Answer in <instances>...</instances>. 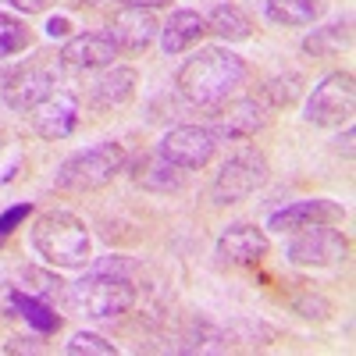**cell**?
<instances>
[{
    "mask_svg": "<svg viewBox=\"0 0 356 356\" xmlns=\"http://www.w3.org/2000/svg\"><path fill=\"white\" fill-rule=\"evenodd\" d=\"M243 82H246V61L225 47H203L175 75V89L196 107L228 104Z\"/></svg>",
    "mask_w": 356,
    "mask_h": 356,
    "instance_id": "cell-1",
    "label": "cell"
},
{
    "mask_svg": "<svg viewBox=\"0 0 356 356\" xmlns=\"http://www.w3.org/2000/svg\"><path fill=\"white\" fill-rule=\"evenodd\" d=\"M33 246L54 267H86L93 243H89L86 225L68 211H47L33 225Z\"/></svg>",
    "mask_w": 356,
    "mask_h": 356,
    "instance_id": "cell-2",
    "label": "cell"
},
{
    "mask_svg": "<svg viewBox=\"0 0 356 356\" xmlns=\"http://www.w3.org/2000/svg\"><path fill=\"white\" fill-rule=\"evenodd\" d=\"M72 296H75V303L97 321L122 317L136 307V285L114 260L104 264V267H93L89 275H82L72 285Z\"/></svg>",
    "mask_w": 356,
    "mask_h": 356,
    "instance_id": "cell-3",
    "label": "cell"
},
{
    "mask_svg": "<svg viewBox=\"0 0 356 356\" xmlns=\"http://www.w3.org/2000/svg\"><path fill=\"white\" fill-rule=\"evenodd\" d=\"M122 171H125V146L107 139V143L89 146V150L72 154L57 168L54 182H57V189H68V193H93V189L111 186Z\"/></svg>",
    "mask_w": 356,
    "mask_h": 356,
    "instance_id": "cell-4",
    "label": "cell"
},
{
    "mask_svg": "<svg viewBox=\"0 0 356 356\" xmlns=\"http://www.w3.org/2000/svg\"><path fill=\"white\" fill-rule=\"evenodd\" d=\"M267 171H271V164H267V157L257 150V146H246V150H235L221 171L214 175L211 182V196L218 207H232V203H243L246 196H253L264 182H267Z\"/></svg>",
    "mask_w": 356,
    "mask_h": 356,
    "instance_id": "cell-5",
    "label": "cell"
},
{
    "mask_svg": "<svg viewBox=\"0 0 356 356\" xmlns=\"http://www.w3.org/2000/svg\"><path fill=\"white\" fill-rule=\"evenodd\" d=\"M353 107H356V82L349 72H332L324 75L314 93L307 100V122L321 129H339L353 122Z\"/></svg>",
    "mask_w": 356,
    "mask_h": 356,
    "instance_id": "cell-6",
    "label": "cell"
},
{
    "mask_svg": "<svg viewBox=\"0 0 356 356\" xmlns=\"http://www.w3.org/2000/svg\"><path fill=\"white\" fill-rule=\"evenodd\" d=\"M285 253L300 267H332L349 257V239L335 225H307V228H296Z\"/></svg>",
    "mask_w": 356,
    "mask_h": 356,
    "instance_id": "cell-7",
    "label": "cell"
},
{
    "mask_svg": "<svg viewBox=\"0 0 356 356\" xmlns=\"http://www.w3.org/2000/svg\"><path fill=\"white\" fill-rule=\"evenodd\" d=\"M218 150V136L203 125H178L161 139V157L182 171L207 168Z\"/></svg>",
    "mask_w": 356,
    "mask_h": 356,
    "instance_id": "cell-8",
    "label": "cell"
},
{
    "mask_svg": "<svg viewBox=\"0 0 356 356\" xmlns=\"http://www.w3.org/2000/svg\"><path fill=\"white\" fill-rule=\"evenodd\" d=\"M267 250H271V243H267L264 228L239 221V225H228L221 232L214 257H218L221 267H250V264H260L267 257Z\"/></svg>",
    "mask_w": 356,
    "mask_h": 356,
    "instance_id": "cell-9",
    "label": "cell"
},
{
    "mask_svg": "<svg viewBox=\"0 0 356 356\" xmlns=\"http://www.w3.org/2000/svg\"><path fill=\"white\" fill-rule=\"evenodd\" d=\"M33 129L40 139H68L79 129V100L68 89H54V93L33 107Z\"/></svg>",
    "mask_w": 356,
    "mask_h": 356,
    "instance_id": "cell-10",
    "label": "cell"
},
{
    "mask_svg": "<svg viewBox=\"0 0 356 356\" xmlns=\"http://www.w3.org/2000/svg\"><path fill=\"white\" fill-rule=\"evenodd\" d=\"M118 57V47L107 33H79L61 47V65L75 72H100Z\"/></svg>",
    "mask_w": 356,
    "mask_h": 356,
    "instance_id": "cell-11",
    "label": "cell"
},
{
    "mask_svg": "<svg viewBox=\"0 0 356 356\" xmlns=\"http://www.w3.org/2000/svg\"><path fill=\"white\" fill-rule=\"evenodd\" d=\"M342 221H346V211L335 200H296V203L282 207V211H275L267 228L296 232V228H307V225H342Z\"/></svg>",
    "mask_w": 356,
    "mask_h": 356,
    "instance_id": "cell-12",
    "label": "cell"
},
{
    "mask_svg": "<svg viewBox=\"0 0 356 356\" xmlns=\"http://www.w3.org/2000/svg\"><path fill=\"white\" fill-rule=\"evenodd\" d=\"M157 33H161V25L146 8H125L122 15H114V22L107 25V36L114 40V47L129 50V54L146 50Z\"/></svg>",
    "mask_w": 356,
    "mask_h": 356,
    "instance_id": "cell-13",
    "label": "cell"
},
{
    "mask_svg": "<svg viewBox=\"0 0 356 356\" xmlns=\"http://www.w3.org/2000/svg\"><path fill=\"white\" fill-rule=\"evenodd\" d=\"M54 89H57V82L47 68H18L4 82V104L11 111H33L36 104H43L54 93Z\"/></svg>",
    "mask_w": 356,
    "mask_h": 356,
    "instance_id": "cell-14",
    "label": "cell"
},
{
    "mask_svg": "<svg viewBox=\"0 0 356 356\" xmlns=\"http://www.w3.org/2000/svg\"><path fill=\"white\" fill-rule=\"evenodd\" d=\"M267 125V104L264 100H232L221 114H218V125L211 129L214 136H228V139H250Z\"/></svg>",
    "mask_w": 356,
    "mask_h": 356,
    "instance_id": "cell-15",
    "label": "cell"
},
{
    "mask_svg": "<svg viewBox=\"0 0 356 356\" xmlns=\"http://www.w3.org/2000/svg\"><path fill=\"white\" fill-rule=\"evenodd\" d=\"M136 68H125V65H107L100 68V75L93 79V86H89V97H93V107L100 111H114L122 107L136 97Z\"/></svg>",
    "mask_w": 356,
    "mask_h": 356,
    "instance_id": "cell-16",
    "label": "cell"
},
{
    "mask_svg": "<svg viewBox=\"0 0 356 356\" xmlns=\"http://www.w3.org/2000/svg\"><path fill=\"white\" fill-rule=\"evenodd\" d=\"M203 33H207V18L203 15H196V11H175L164 22V29H161V47H164L168 57L186 54L189 47H196L203 40Z\"/></svg>",
    "mask_w": 356,
    "mask_h": 356,
    "instance_id": "cell-17",
    "label": "cell"
},
{
    "mask_svg": "<svg viewBox=\"0 0 356 356\" xmlns=\"http://www.w3.org/2000/svg\"><path fill=\"white\" fill-rule=\"evenodd\" d=\"M328 0H267V18L275 25H285V29H300V25H314Z\"/></svg>",
    "mask_w": 356,
    "mask_h": 356,
    "instance_id": "cell-18",
    "label": "cell"
},
{
    "mask_svg": "<svg viewBox=\"0 0 356 356\" xmlns=\"http://www.w3.org/2000/svg\"><path fill=\"white\" fill-rule=\"evenodd\" d=\"M207 33H214L228 43H239V40L253 36V18L235 4H218L211 15H207Z\"/></svg>",
    "mask_w": 356,
    "mask_h": 356,
    "instance_id": "cell-19",
    "label": "cell"
},
{
    "mask_svg": "<svg viewBox=\"0 0 356 356\" xmlns=\"http://www.w3.org/2000/svg\"><path fill=\"white\" fill-rule=\"evenodd\" d=\"M11 296V307L29 321V324H33V328L36 332H43V335H50V332H57V328H61V317H57L43 300H40V296L36 292H18V289H11L8 292Z\"/></svg>",
    "mask_w": 356,
    "mask_h": 356,
    "instance_id": "cell-20",
    "label": "cell"
},
{
    "mask_svg": "<svg viewBox=\"0 0 356 356\" xmlns=\"http://www.w3.org/2000/svg\"><path fill=\"white\" fill-rule=\"evenodd\" d=\"M178 171L182 168H175V164H168L164 157L157 161V164H150V157H139V171H136V182L139 186H146V189H178Z\"/></svg>",
    "mask_w": 356,
    "mask_h": 356,
    "instance_id": "cell-21",
    "label": "cell"
},
{
    "mask_svg": "<svg viewBox=\"0 0 356 356\" xmlns=\"http://www.w3.org/2000/svg\"><path fill=\"white\" fill-rule=\"evenodd\" d=\"M342 47H349V22H335L328 29H317L314 36L303 40V50L314 54V57H332Z\"/></svg>",
    "mask_w": 356,
    "mask_h": 356,
    "instance_id": "cell-22",
    "label": "cell"
},
{
    "mask_svg": "<svg viewBox=\"0 0 356 356\" xmlns=\"http://www.w3.org/2000/svg\"><path fill=\"white\" fill-rule=\"evenodd\" d=\"M33 43V33H29V25L15 15H4L0 11V57H11L18 50H25Z\"/></svg>",
    "mask_w": 356,
    "mask_h": 356,
    "instance_id": "cell-23",
    "label": "cell"
},
{
    "mask_svg": "<svg viewBox=\"0 0 356 356\" xmlns=\"http://www.w3.org/2000/svg\"><path fill=\"white\" fill-rule=\"evenodd\" d=\"M65 353H68V356H111V353H118V349H114V342H107L104 335L79 332V335H72V342L65 346Z\"/></svg>",
    "mask_w": 356,
    "mask_h": 356,
    "instance_id": "cell-24",
    "label": "cell"
},
{
    "mask_svg": "<svg viewBox=\"0 0 356 356\" xmlns=\"http://www.w3.org/2000/svg\"><path fill=\"white\" fill-rule=\"evenodd\" d=\"M264 97L271 100V107H289L296 97H300V75L289 72L285 79H271L264 86Z\"/></svg>",
    "mask_w": 356,
    "mask_h": 356,
    "instance_id": "cell-25",
    "label": "cell"
},
{
    "mask_svg": "<svg viewBox=\"0 0 356 356\" xmlns=\"http://www.w3.org/2000/svg\"><path fill=\"white\" fill-rule=\"evenodd\" d=\"M22 278H25V282H36V285H29V289L40 292V296H47V300H57V296L65 292V282H61V278H54V275H47V271H36V267H25Z\"/></svg>",
    "mask_w": 356,
    "mask_h": 356,
    "instance_id": "cell-26",
    "label": "cell"
},
{
    "mask_svg": "<svg viewBox=\"0 0 356 356\" xmlns=\"http://www.w3.org/2000/svg\"><path fill=\"white\" fill-rule=\"evenodd\" d=\"M29 211H33V207L29 203H18V207H11V211L0 218V239H4V235H11L15 232V225L22 221V218H29Z\"/></svg>",
    "mask_w": 356,
    "mask_h": 356,
    "instance_id": "cell-27",
    "label": "cell"
},
{
    "mask_svg": "<svg viewBox=\"0 0 356 356\" xmlns=\"http://www.w3.org/2000/svg\"><path fill=\"white\" fill-rule=\"evenodd\" d=\"M8 4L15 11H22V15H40V11H47L54 4V0H8Z\"/></svg>",
    "mask_w": 356,
    "mask_h": 356,
    "instance_id": "cell-28",
    "label": "cell"
},
{
    "mask_svg": "<svg viewBox=\"0 0 356 356\" xmlns=\"http://www.w3.org/2000/svg\"><path fill=\"white\" fill-rule=\"evenodd\" d=\"M47 36H50V40H68V36H72L68 18H50V22H47Z\"/></svg>",
    "mask_w": 356,
    "mask_h": 356,
    "instance_id": "cell-29",
    "label": "cell"
},
{
    "mask_svg": "<svg viewBox=\"0 0 356 356\" xmlns=\"http://www.w3.org/2000/svg\"><path fill=\"white\" fill-rule=\"evenodd\" d=\"M118 4H122V8H146V11H150V8H164V4H171V0H118Z\"/></svg>",
    "mask_w": 356,
    "mask_h": 356,
    "instance_id": "cell-30",
    "label": "cell"
},
{
    "mask_svg": "<svg viewBox=\"0 0 356 356\" xmlns=\"http://www.w3.org/2000/svg\"><path fill=\"white\" fill-rule=\"evenodd\" d=\"M339 143H342V150H346V154H353V125H346V132H342Z\"/></svg>",
    "mask_w": 356,
    "mask_h": 356,
    "instance_id": "cell-31",
    "label": "cell"
},
{
    "mask_svg": "<svg viewBox=\"0 0 356 356\" xmlns=\"http://www.w3.org/2000/svg\"><path fill=\"white\" fill-rule=\"evenodd\" d=\"M0 150H4V129H0Z\"/></svg>",
    "mask_w": 356,
    "mask_h": 356,
    "instance_id": "cell-32",
    "label": "cell"
}]
</instances>
